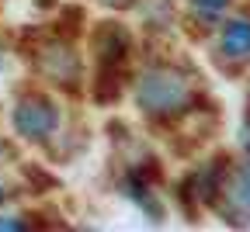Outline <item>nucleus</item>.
Segmentation results:
<instances>
[{"instance_id":"f257e3e1","label":"nucleus","mask_w":250,"mask_h":232,"mask_svg":"<svg viewBox=\"0 0 250 232\" xmlns=\"http://www.w3.org/2000/svg\"><path fill=\"white\" fill-rule=\"evenodd\" d=\"M191 101V87L174 70H149L139 80V104L149 115H170Z\"/></svg>"},{"instance_id":"f03ea898","label":"nucleus","mask_w":250,"mask_h":232,"mask_svg":"<svg viewBox=\"0 0 250 232\" xmlns=\"http://www.w3.org/2000/svg\"><path fill=\"white\" fill-rule=\"evenodd\" d=\"M14 125L21 135L28 139H45L49 132L56 128V111L42 101H24L18 111H14Z\"/></svg>"},{"instance_id":"7ed1b4c3","label":"nucleus","mask_w":250,"mask_h":232,"mask_svg":"<svg viewBox=\"0 0 250 232\" xmlns=\"http://www.w3.org/2000/svg\"><path fill=\"white\" fill-rule=\"evenodd\" d=\"M226 201H229L233 215H243V218L250 215V163L233 174V180L226 187Z\"/></svg>"},{"instance_id":"20e7f679","label":"nucleus","mask_w":250,"mask_h":232,"mask_svg":"<svg viewBox=\"0 0 250 232\" xmlns=\"http://www.w3.org/2000/svg\"><path fill=\"white\" fill-rule=\"evenodd\" d=\"M223 52L233 56V59L250 56V21H233L223 31Z\"/></svg>"},{"instance_id":"39448f33","label":"nucleus","mask_w":250,"mask_h":232,"mask_svg":"<svg viewBox=\"0 0 250 232\" xmlns=\"http://www.w3.org/2000/svg\"><path fill=\"white\" fill-rule=\"evenodd\" d=\"M191 4H195L198 11H205V14H215V11H223L229 0H191Z\"/></svg>"},{"instance_id":"423d86ee","label":"nucleus","mask_w":250,"mask_h":232,"mask_svg":"<svg viewBox=\"0 0 250 232\" xmlns=\"http://www.w3.org/2000/svg\"><path fill=\"white\" fill-rule=\"evenodd\" d=\"M0 229H21L18 218H0Z\"/></svg>"},{"instance_id":"0eeeda50","label":"nucleus","mask_w":250,"mask_h":232,"mask_svg":"<svg viewBox=\"0 0 250 232\" xmlns=\"http://www.w3.org/2000/svg\"><path fill=\"white\" fill-rule=\"evenodd\" d=\"M0 201H4V187H0Z\"/></svg>"}]
</instances>
